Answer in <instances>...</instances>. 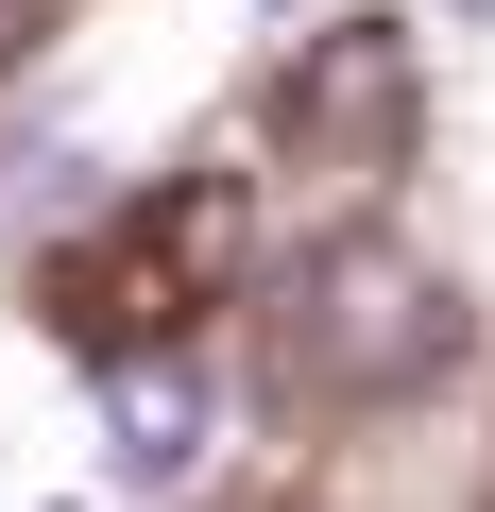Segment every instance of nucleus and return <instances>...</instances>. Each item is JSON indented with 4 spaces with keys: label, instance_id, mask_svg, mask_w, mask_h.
<instances>
[{
    "label": "nucleus",
    "instance_id": "20e7f679",
    "mask_svg": "<svg viewBox=\"0 0 495 512\" xmlns=\"http://www.w3.org/2000/svg\"><path fill=\"white\" fill-rule=\"evenodd\" d=\"M444 18H495V0H444Z\"/></svg>",
    "mask_w": 495,
    "mask_h": 512
},
{
    "label": "nucleus",
    "instance_id": "f03ea898",
    "mask_svg": "<svg viewBox=\"0 0 495 512\" xmlns=\"http://www.w3.org/2000/svg\"><path fill=\"white\" fill-rule=\"evenodd\" d=\"M410 120V35H325L291 69V137H393Z\"/></svg>",
    "mask_w": 495,
    "mask_h": 512
},
{
    "label": "nucleus",
    "instance_id": "39448f33",
    "mask_svg": "<svg viewBox=\"0 0 495 512\" xmlns=\"http://www.w3.org/2000/svg\"><path fill=\"white\" fill-rule=\"evenodd\" d=\"M0 18H18V0H0ZM0 52H18V35H0Z\"/></svg>",
    "mask_w": 495,
    "mask_h": 512
},
{
    "label": "nucleus",
    "instance_id": "f257e3e1",
    "mask_svg": "<svg viewBox=\"0 0 495 512\" xmlns=\"http://www.w3.org/2000/svg\"><path fill=\"white\" fill-rule=\"evenodd\" d=\"M461 359V291L410 239H325L291 274V376L308 393H427Z\"/></svg>",
    "mask_w": 495,
    "mask_h": 512
},
{
    "label": "nucleus",
    "instance_id": "7ed1b4c3",
    "mask_svg": "<svg viewBox=\"0 0 495 512\" xmlns=\"http://www.w3.org/2000/svg\"><path fill=\"white\" fill-rule=\"evenodd\" d=\"M103 427H120V478H188L205 461V376L188 359H120L103 376Z\"/></svg>",
    "mask_w": 495,
    "mask_h": 512
}]
</instances>
